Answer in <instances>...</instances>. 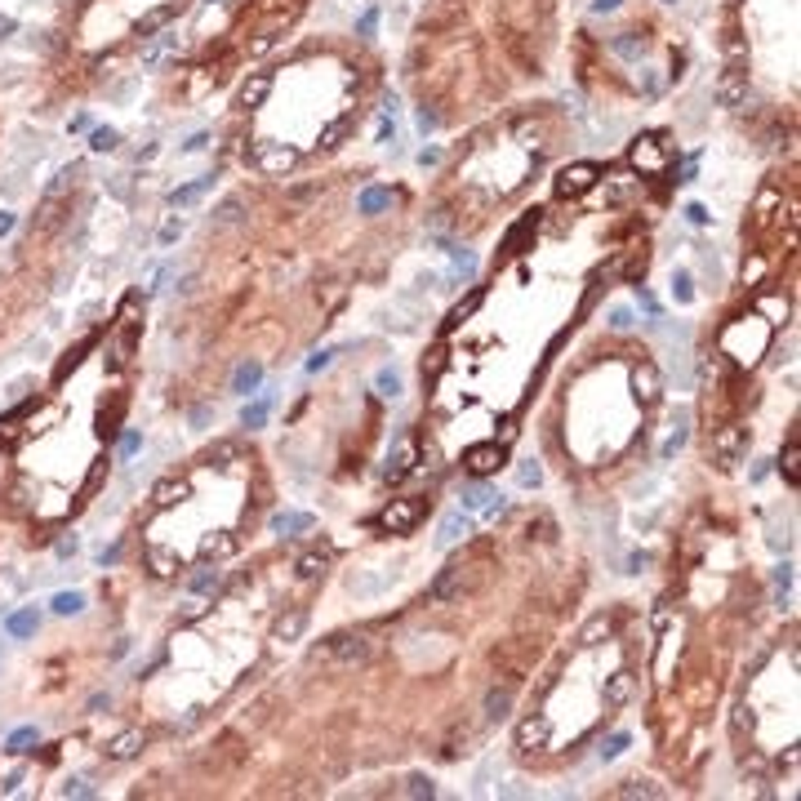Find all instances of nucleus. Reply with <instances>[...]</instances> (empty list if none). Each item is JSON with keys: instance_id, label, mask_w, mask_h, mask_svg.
<instances>
[{"instance_id": "1a4fd4ad", "label": "nucleus", "mask_w": 801, "mask_h": 801, "mask_svg": "<svg viewBox=\"0 0 801 801\" xmlns=\"http://www.w3.org/2000/svg\"><path fill=\"white\" fill-rule=\"evenodd\" d=\"M459 498H463L467 512H498V508H503V494L490 490V486H463Z\"/></svg>"}, {"instance_id": "a878e982", "label": "nucleus", "mask_w": 801, "mask_h": 801, "mask_svg": "<svg viewBox=\"0 0 801 801\" xmlns=\"http://www.w3.org/2000/svg\"><path fill=\"white\" fill-rule=\"evenodd\" d=\"M601 637H610V619H606V614H596V619L579 632V645H601Z\"/></svg>"}, {"instance_id": "6e6d98bb", "label": "nucleus", "mask_w": 801, "mask_h": 801, "mask_svg": "<svg viewBox=\"0 0 801 801\" xmlns=\"http://www.w3.org/2000/svg\"><path fill=\"white\" fill-rule=\"evenodd\" d=\"M9 227H13V219H9V214H0V236H5Z\"/></svg>"}, {"instance_id": "5701e85b", "label": "nucleus", "mask_w": 801, "mask_h": 801, "mask_svg": "<svg viewBox=\"0 0 801 801\" xmlns=\"http://www.w3.org/2000/svg\"><path fill=\"white\" fill-rule=\"evenodd\" d=\"M628 694H632V677H628V672H614V677H610V686H606V704H610V708H619Z\"/></svg>"}, {"instance_id": "9b49d317", "label": "nucleus", "mask_w": 801, "mask_h": 801, "mask_svg": "<svg viewBox=\"0 0 801 801\" xmlns=\"http://www.w3.org/2000/svg\"><path fill=\"white\" fill-rule=\"evenodd\" d=\"M743 94H748V72L730 67V72L721 76V85H716V98H721L726 107H739V103H743Z\"/></svg>"}, {"instance_id": "7c9ffc66", "label": "nucleus", "mask_w": 801, "mask_h": 801, "mask_svg": "<svg viewBox=\"0 0 801 801\" xmlns=\"http://www.w3.org/2000/svg\"><path fill=\"white\" fill-rule=\"evenodd\" d=\"M761 316H770V325H775V321H783V316H788V298H779V294L761 298Z\"/></svg>"}, {"instance_id": "864d4df0", "label": "nucleus", "mask_w": 801, "mask_h": 801, "mask_svg": "<svg viewBox=\"0 0 801 801\" xmlns=\"http://www.w3.org/2000/svg\"><path fill=\"white\" fill-rule=\"evenodd\" d=\"M775 583H779V588H788V583H792V570H788V565H779V570H775Z\"/></svg>"}, {"instance_id": "f3484780", "label": "nucleus", "mask_w": 801, "mask_h": 801, "mask_svg": "<svg viewBox=\"0 0 801 801\" xmlns=\"http://www.w3.org/2000/svg\"><path fill=\"white\" fill-rule=\"evenodd\" d=\"M388 583H392L388 570H383V574H356V579H352V592H356V596H378Z\"/></svg>"}, {"instance_id": "c9c22d12", "label": "nucleus", "mask_w": 801, "mask_h": 801, "mask_svg": "<svg viewBox=\"0 0 801 801\" xmlns=\"http://www.w3.org/2000/svg\"><path fill=\"white\" fill-rule=\"evenodd\" d=\"M209 588H219V570H200L192 579V592H209Z\"/></svg>"}, {"instance_id": "ea45409f", "label": "nucleus", "mask_w": 801, "mask_h": 801, "mask_svg": "<svg viewBox=\"0 0 801 801\" xmlns=\"http://www.w3.org/2000/svg\"><path fill=\"white\" fill-rule=\"evenodd\" d=\"M94 147H98V152H111V147H116V129H94Z\"/></svg>"}, {"instance_id": "a19ab883", "label": "nucleus", "mask_w": 801, "mask_h": 801, "mask_svg": "<svg viewBox=\"0 0 801 801\" xmlns=\"http://www.w3.org/2000/svg\"><path fill=\"white\" fill-rule=\"evenodd\" d=\"M672 294H677V303H690V298H694L690 276H677V280H672Z\"/></svg>"}, {"instance_id": "7ed1b4c3", "label": "nucleus", "mask_w": 801, "mask_h": 801, "mask_svg": "<svg viewBox=\"0 0 801 801\" xmlns=\"http://www.w3.org/2000/svg\"><path fill=\"white\" fill-rule=\"evenodd\" d=\"M476 579H481V570H472V565H463V561H459V565H445V574L432 583L427 596H432V601H449V596H459L463 588H472Z\"/></svg>"}, {"instance_id": "09e8293b", "label": "nucleus", "mask_w": 801, "mask_h": 801, "mask_svg": "<svg viewBox=\"0 0 801 801\" xmlns=\"http://www.w3.org/2000/svg\"><path fill=\"white\" fill-rule=\"evenodd\" d=\"M410 797H432V783L427 779H410Z\"/></svg>"}, {"instance_id": "a211bd4d", "label": "nucleus", "mask_w": 801, "mask_h": 801, "mask_svg": "<svg viewBox=\"0 0 801 801\" xmlns=\"http://www.w3.org/2000/svg\"><path fill=\"white\" fill-rule=\"evenodd\" d=\"M258 383H263V365L258 361H245L241 370H236V378H231V388H236V392H254Z\"/></svg>"}, {"instance_id": "5fc2aeb1", "label": "nucleus", "mask_w": 801, "mask_h": 801, "mask_svg": "<svg viewBox=\"0 0 801 801\" xmlns=\"http://www.w3.org/2000/svg\"><path fill=\"white\" fill-rule=\"evenodd\" d=\"M596 9L606 13V9H619V0H596Z\"/></svg>"}, {"instance_id": "a18cd8bd", "label": "nucleus", "mask_w": 801, "mask_h": 801, "mask_svg": "<svg viewBox=\"0 0 801 801\" xmlns=\"http://www.w3.org/2000/svg\"><path fill=\"white\" fill-rule=\"evenodd\" d=\"M610 325H614V329H628V325H632V312H628V307H614V312H610Z\"/></svg>"}, {"instance_id": "de8ad7c7", "label": "nucleus", "mask_w": 801, "mask_h": 801, "mask_svg": "<svg viewBox=\"0 0 801 801\" xmlns=\"http://www.w3.org/2000/svg\"><path fill=\"white\" fill-rule=\"evenodd\" d=\"M645 565H650V557H645V552H632V557H628V574H641Z\"/></svg>"}, {"instance_id": "4be33fe9", "label": "nucleus", "mask_w": 801, "mask_h": 801, "mask_svg": "<svg viewBox=\"0 0 801 801\" xmlns=\"http://www.w3.org/2000/svg\"><path fill=\"white\" fill-rule=\"evenodd\" d=\"M272 530H280V534H298V530H312V516H307V512H280L276 521H272Z\"/></svg>"}, {"instance_id": "8fccbe9b", "label": "nucleus", "mask_w": 801, "mask_h": 801, "mask_svg": "<svg viewBox=\"0 0 801 801\" xmlns=\"http://www.w3.org/2000/svg\"><path fill=\"white\" fill-rule=\"evenodd\" d=\"M686 214H690V223H708V219H712V214H708V209H704V205H690V209H686Z\"/></svg>"}, {"instance_id": "cd10ccee", "label": "nucleus", "mask_w": 801, "mask_h": 801, "mask_svg": "<svg viewBox=\"0 0 801 801\" xmlns=\"http://www.w3.org/2000/svg\"><path fill=\"white\" fill-rule=\"evenodd\" d=\"M182 494H187V486H182V481H160V486H156V503L170 508V503H178Z\"/></svg>"}, {"instance_id": "b1692460", "label": "nucleus", "mask_w": 801, "mask_h": 801, "mask_svg": "<svg viewBox=\"0 0 801 801\" xmlns=\"http://www.w3.org/2000/svg\"><path fill=\"white\" fill-rule=\"evenodd\" d=\"M508 708H512V690H490L486 694V716L490 721H503Z\"/></svg>"}, {"instance_id": "c85d7f7f", "label": "nucleus", "mask_w": 801, "mask_h": 801, "mask_svg": "<svg viewBox=\"0 0 801 801\" xmlns=\"http://www.w3.org/2000/svg\"><path fill=\"white\" fill-rule=\"evenodd\" d=\"M383 205H392V192H383V187H370L361 196V214H378Z\"/></svg>"}, {"instance_id": "4c0bfd02", "label": "nucleus", "mask_w": 801, "mask_h": 801, "mask_svg": "<svg viewBox=\"0 0 801 801\" xmlns=\"http://www.w3.org/2000/svg\"><path fill=\"white\" fill-rule=\"evenodd\" d=\"M236 454H241V449L231 445V441H223L219 449H209V463H219V467H227V459H236Z\"/></svg>"}, {"instance_id": "603ef678", "label": "nucleus", "mask_w": 801, "mask_h": 801, "mask_svg": "<svg viewBox=\"0 0 801 801\" xmlns=\"http://www.w3.org/2000/svg\"><path fill=\"white\" fill-rule=\"evenodd\" d=\"M783 472H788V481L797 476V445H788V463H783Z\"/></svg>"}, {"instance_id": "37998d69", "label": "nucleus", "mask_w": 801, "mask_h": 801, "mask_svg": "<svg viewBox=\"0 0 801 801\" xmlns=\"http://www.w3.org/2000/svg\"><path fill=\"white\" fill-rule=\"evenodd\" d=\"M31 739H36V730H18V734L9 739V748H5V753H23V748H27Z\"/></svg>"}, {"instance_id": "412c9836", "label": "nucleus", "mask_w": 801, "mask_h": 801, "mask_svg": "<svg viewBox=\"0 0 801 801\" xmlns=\"http://www.w3.org/2000/svg\"><path fill=\"white\" fill-rule=\"evenodd\" d=\"M267 89H272V76H254V80L241 89V107H258L263 98H267Z\"/></svg>"}, {"instance_id": "bb28decb", "label": "nucleus", "mask_w": 801, "mask_h": 801, "mask_svg": "<svg viewBox=\"0 0 801 801\" xmlns=\"http://www.w3.org/2000/svg\"><path fill=\"white\" fill-rule=\"evenodd\" d=\"M36 610H23V614H13V619H9V637H31V632H36Z\"/></svg>"}, {"instance_id": "2f4dec72", "label": "nucleus", "mask_w": 801, "mask_h": 801, "mask_svg": "<svg viewBox=\"0 0 801 801\" xmlns=\"http://www.w3.org/2000/svg\"><path fill=\"white\" fill-rule=\"evenodd\" d=\"M267 410H272V400H254V405H245V427H263L267 423Z\"/></svg>"}, {"instance_id": "c03bdc74", "label": "nucleus", "mask_w": 801, "mask_h": 801, "mask_svg": "<svg viewBox=\"0 0 801 801\" xmlns=\"http://www.w3.org/2000/svg\"><path fill=\"white\" fill-rule=\"evenodd\" d=\"M637 792L641 797H655V788H650V783H637V779H632L628 788H619V797H637Z\"/></svg>"}, {"instance_id": "6e6552de", "label": "nucleus", "mask_w": 801, "mask_h": 801, "mask_svg": "<svg viewBox=\"0 0 801 801\" xmlns=\"http://www.w3.org/2000/svg\"><path fill=\"white\" fill-rule=\"evenodd\" d=\"M596 182V165H565L557 174V192L561 196H583Z\"/></svg>"}, {"instance_id": "58836bf2", "label": "nucleus", "mask_w": 801, "mask_h": 801, "mask_svg": "<svg viewBox=\"0 0 801 801\" xmlns=\"http://www.w3.org/2000/svg\"><path fill=\"white\" fill-rule=\"evenodd\" d=\"M623 748H628V734H614V739H610L606 748H601V757H606V761H614V757L623 753Z\"/></svg>"}, {"instance_id": "dca6fc26", "label": "nucleus", "mask_w": 801, "mask_h": 801, "mask_svg": "<svg viewBox=\"0 0 801 801\" xmlns=\"http://www.w3.org/2000/svg\"><path fill=\"white\" fill-rule=\"evenodd\" d=\"M325 561H329V552H325V547H312V552H303V557H298V565H294V570H298V579H316V574H325Z\"/></svg>"}, {"instance_id": "39448f33", "label": "nucleus", "mask_w": 801, "mask_h": 801, "mask_svg": "<svg viewBox=\"0 0 801 801\" xmlns=\"http://www.w3.org/2000/svg\"><path fill=\"white\" fill-rule=\"evenodd\" d=\"M254 165L263 174H285V170H294V160H298V152H290L285 143H254Z\"/></svg>"}, {"instance_id": "ddd939ff", "label": "nucleus", "mask_w": 801, "mask_h": 801, "mask_svg": "<svg viewBox=\"0 0 801 801\" xmlns=\"http://www.w3.org/2000/svg\"><path fill=\"white\" fill-rule=\"evenodd\" d=\"M467 534H472V521H467L463 512H449L445 521H441V534H437V543H441V547H449V543L467 539Z\"/></svg>"}, {"instance_id": "aec40b11", "label": "nucleus", "mask_w": 801, "mask_h": 801, "mask_svg": "<svg viewBox=\"0 0 801 801\" xmlns=\"http://www.w3.org/2000/svg\"><path fill=\"white\" fill-rule=\"evenodd\" d=\"M138 748H143V734H138V730H125L121 739H111V748H107V753H111L116 761H125V757H134V753H138Z\"/></svg>"}, {"instance_id": "72a5a7b5", "label": "nucleus", "mask_w": 801, "mask_h": 801, "mask_svg": "<svg viewBox=\"0 0 801 801\" xmlns=\"http://www.w3.org/2000/svg\"><path fill=\"white\" fill-rule=\"evenodd\" d=\"M209 187V178H200V182H192V187H182V192H174L170 200H174V205H192V200L200 196V192H205Z\"/></svg>"}, {"instance_id": "49530a36", "label": "nucleus", "mask_w": 801, "mask_h": 801, "mask_svg": "<svg viewBox=\"0 0 801 801\" xmlns=\"http://www.w3.org/2000/svg\"><path fill=\"white\" fill-rule=\"evenodd\" d=\"M329 361H334V347H325V352H316V356L307 361V370H325Z\"/></svg>"}, {"instance_id": "4468645a", "label": "nucleus", "mask_w": 801, "mask_h": 801, "mask_svg": "<svg viewBox=\"0 0 801 801\" xmlns=\"http://www.w3.org/2000/svg\"><path fill=\"white\" fill-rule=\"evenodd\" d=\"M663 160H668V152L663 147H650V138H641L637 147H632V165H641V170H663Z\"/></svg>"}, {"instance_id": "f03ea898", "label": "nucleus", "mask_w": 801, "mask_h": 801, "mask_svg": "<svg viewBox=\"0 0 801 801\" xmlns=\"http://www.w3.org/2000/svg\"><path fill=\"white\" fill-rule=\"evenodd\" d=\"M721 347H726V356L743 361V365H753L757 352L765 347V329H757L753 339H748V325H730V329H726V339H721Z\"/></svg>"}, {"instance_id": "2eb2a0df", "label": "nucleus", "mask_w": 801, "mask_h": 801, "mask_svg": "<svg viewBox=\"0 0 801 801\" xmlns=\"http://www.w3.org/2000/svg\"><path fill=\"white\" fill-rule=\"evenodd\" d=\"M303 628H307V610H290V614H280V619H276V641H294Z\"/></svg>"}, {"instance_id": "3c124183", "label": "nucleus", "mask_w": 801, "mask_h": 801, "mask_svg": "<svg viewBox=\"0 0 801 801\" xmlns=\"http://www.w3.org/2000/svg\"><path fill=\"white\" fill-rule=\"evenodd\" d=\"M437 370H441V352H432V361H423V378H432Z\"/></svg>"}, {"instance_id": "0eeeda50", "label": "nucleus", "mask_w": 801, "mask_h": 801, "mask_svg": "<svg viewBox=\"0 0 801 801\" xmlns=\"http://www.w3.org/2000/svg\"><path fill=\"white\" fill-rule=\"evenodd\" d=\"M463 463H467V472H472V476H490V472H498V467H503V445H498V441L472 445Z\"/></svg>"}, {"instance_id": "393cba45", "label": "nucleus", "mask_w": 801, "mask_h": 801, "mask_svg": "<svg viewBox=\"0 0 801 801\" xmlns=\"http://www.w3.org/2000/svg\"><path fill=\"white\" fill-rule=\"evenodd\" d=\"M147 561H152V574H160V579H170V574L182 570V561L174 552H160V547H156V552H147Z\"/></svg>"}, {"instance_id": "c756f323", "label": "nucleus", "mask_w": 801, "mask_h": 801, "mask_svg": "<svg viewBox=\"0 0 801 801\" xmlns=\"http://www.w3.org/2000/svg\"><path fill=\"white\" fill-rule=\"evenodd\" d=\"M374 383H378V396H388V400L400 396V374H396V370H378Z\"/></svg>"}, {"instance_id": "20e7f679", "label": "nucleus", "mask_w": 801, "mask_h": 801, "mask_svg": "<svg viewBox=\"0 0 801 801\" xmlns=\"http://www.w3.org/2000/svg\"><path fill=\"white\" fill-rule=\"evenodd\" d=\"M365 655H370V641L365 637H329L316 650V659H325V663H361Z\"/></svg>"}, {"instance_id": "423d86ee", "label": "nucleus", "mask_w": 801, "mask_h": 801, "mask_svg": "<svg viewBox=\"0 0 801 801\" xmlns=\"http://www.w3.org/2000/svg\"><path fill=\"white\" fill-rule=\"evenodd\" d=\"M739 459H743V427H721L716 441H712V463L721 467V472H730Z\"/></svg>"}, {"instance_id": "e433bc0d", "label": "nucleus", "mask_w": 801, "mask_h": 801, "mask_svg": "<svg viewBox=\"0 0 801 801\" xmlns=\"http://www.w3.org/2000/svg\"><path fill=\"white\" fill-rule=\"evenodd\" d=\"M454 267H459L463 276H472L476 272V254H472V249H454Z\"/></svg>"}, {"instance_id": "473e14b6", "label": "nucleus", "mask_w": 801, "mask_h": 801, "mask_svg": "<svg viewBox=\"0 0 801 801\" xmlns=\"http://www.w3.org/2000/svg\"><path fill=\"white\" fill-rule=\"evenodd\" d=\"M80 606H85V596H80V592H58V596H54V610H58V614H76Z\"/></svg>"}, {"instance_id": "9d476101", "label": "nucleus", "mask_w": 801, "mask_h": 801, "mask_svg": "<svg viewBox=\"0 0 801 801\" xmlns=\"http://www.w3.org/2000/svg\"><path fill=\"white\" fill-rule=\"evenodd\" d=\"M414 467V441L410 437H400L396 445H392V454H388V467H383V476L388 481H400Z\"/></svg>"}, {"instance_id": "f257e3e1", "label": "nucleus", "mask_w": 801, "mask_h": 801, "mask_svg": "<svg viewBox=\"0 0 801 801\" xmlns=\"http://www.w3.org/2000/svg\"><path fill=\"white\" fill-rule=\"evenodd\" d=\"M423 512H427L423 498H392V503L378 512V525H383V530H392V534H405V530L419 525V516H423Z\"/></svg>"}, {"instance_id": "f8f14e48", "label": "nucleus", "mask_w": 801, "mask_h": 801, "mask_svg": "<svg viewBox=\"0 0 801 801\" xmlns=\"http://www.w3.org/2000/svg\"><path fill=\"white\" fill-rule=\"evenodd\" d=\"M543 743H547V721H543V716L521 721V730H516V748H521V753H534V748H543Z\"/></svg>"}, {"instance_id": "6ab92c4d", "label": "nucleus", "mask_w": 801, "mask_h": 801, "mask_svg": "<svg viewBox=\"0 0 801 801\" xmlns=\"http://www.w3.org/2000/svg\"><path fill=\"white\" fill-rule=\"evenodd\" d=\"M632 383H637V396H641V400H655V396H659V374L650 370V365H637Z\"/></svg>"}, {"instance_id": "f704fd0d", "label": "nucleus", "mask_w": 801, "mask_h": 801, "mask_svg": "<svg viewBox=\"0 0 801 801\" xmlns=\"http://www.w3.org/2000/svg\"><path fill=\"white\" fill-rule=\"evenodd\" d=\"M516 481H521V486H539V481H543L539 463H534V459H525V463H521V472H516Z\"/></svg>"}, {"instance_id": "79ce46f5", "label": "nucleus", "mask_w": 801, "mask_h": 801, "mask_svg": "<svg viewBox=\"0 0 801 801\" xmlns=\"http://www.w3.org/2000/svg\"><path fill=\"white\" fill-rule=\"evenodd\" d=\"M476 303H481V294H472L467 303H459V307H454V316H449V325H459L463 316H472V312H476Z\"/></svg>"}]
</instances>
